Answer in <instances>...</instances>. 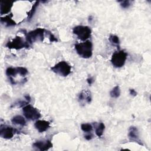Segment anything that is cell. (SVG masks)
I'll return each mask as SVG.
<instances>
[{
    "label": "cell",
    "instance_id": "6da1fadb",
    "mask_svg": "<svg viewBox=\"0 0 151 151\" xmlns=\"http://www.w3.org/2000/svg\"><path fill=\"white\" fill-rule=\"evenodd\" d=\"M74 48L77 53L83 58H88L92 56L93 44L89 40H87L83 42L76 44L74 45Z\"/></svg>",
    "mask_w": 151,
    "mask_h": 151
},
{
    "label": "cell",
    "instance_id": "7a4b0ae2",
    "mask_svg": "<svg viewBox=\"0 0 151 151\" xmlns=\"http://www.w3.org/2000/svg\"><path fill=\"white\" fill-rule=\"evenodd\" d=\"M45 30L44 28H38L31 31L27 33H25L26 35V41L29 44L34 42L40 41L42 42L44 38V33Z\"/></svg>",
    "mask_w": 151,
    "mask_h": 151
},
{
    "label": "cell",
    "instance_id": "3957f363",
    "mask_svg": "<svg viewBox=\"0 0 151 151\" xmlns=\"http://www.w3.org/2000/svg\"><path fill=\"white\" fill-rule=\"evenodd\" d=\"M52 71L55 74L62 76L66 77L71 73V67L65 61H61L51 68Z\"/></svg>",
    "mask_w": 151,
    "mask_h": 151
},
{
    "label": "cell",
    "instance_id": "277c9868",
    "mask_svg": "<svg viewBox=\"0 0 151 151\" xmlns=\"http://www.w3.org/2000/svg\"><path fill=\"white\" fill-rule=\"evenodd\" d=\"M127 54L123 50L114 52L111 58V63L116 68L122 67L126 61Z\"/></svg>",
    "mask_w": 151,
    "mask_h": 151
},
{
    "label": "cell",
    "instance_id": "5b68a950",
    "mask_svg": "<svg viewBox=\"0 0 151 151\" xmlns=\"http://www.w3.org/2000/svg\"><path fill=\"white\" fill-rule=\"evenodd\" d=\"M73 32L81 41H86L91 36V30L88 26L77 25L73 28Z\"/></svg>",
    "mask_w": 151,
    "mask_h": 151
},
{
    "label": "cell",
    "instance_id": "8992f818",
    "mask_svg": "<svg viewBox=\"0 0 151 151\" xmlns=\"http://www.w3.org/2000/svg\"><path fill=\"white\" fill-rule=\"evenodd\" d=\"M30 44L27 42V41H24L23 38L19 36H16L12 41H8L5 46L9 49H14V50H21L24 48H28L29 47Z\"/></svg>",
    "mask_w": 151,
    "mask_h": 151
},
{
    "label": "cell",
    "instance_id": "52a82bcc",
    "mask_svg": "<svg viewBox=\"0 0 151 151\" xmlns=\"http://www.w3.org/2000/svg\"><path fill=\"white\" fill-rule=\"evenodd\" d=\"M22 111L25 117L28 120H35L41 117V113L38 110L30 104H27L24 106Z\"/></svg>",
    "mask_w": 151,
    "mask_h": 151
},
{
    "label": "cell",
    "instance_id": "ba28073f",
    "mask_svg": "<svg viewBox=\"0 0 151 151\" xmlns=\"http://www.w3.org/2000/svg\"><path fill=\"white\" fill-rule=\"evenodd\" d=\"M18 131L10 126L1 124L0 127V136L5 139H10L13 137Z\"/></svg>",
    "mask_w": 151,
    "mask_h": 151
},
{
    "label": "cell",
    "instance_id": "9c48e42d",
    "mask_svg": "<svg viewBox=\"0 0 151 151\" xmlns=\"http://www.w3.org/2000/svg\"><path fill=\"white\" fill-rule=\"evenodd\" d=\"M32 146L41 151H45L52 147V143L50 140H38L33 143Z\"/></svg>",
    "mask_w": 151,
    "mask_h": 151
},
{
    "label": "cell",
    "instance_id": "30bf717a",
    "mask_svg": "<svg viewBox=\"0 0 151 151\" xmlns=\"http://www.w3.org/2000/svg\"><path fill=\"white\" fill-rule=\"evenodd\" d=\"M78 101L80 103L84 106L86 104H88L91 101V96L90 92L87 90H82L78 96Z\"/></svg>",
    "mask_w": 151,
    "mask_h": 151
},
{
    "label": "cell",
    "instance_id": "8fae6325",
    "mask_svg": "<svg viewBox=\"0 0 151 151\" xmlns=\"http://www.w3.org/2000/svg\"><path fill=\"white\" fill-rule=\"evenodd\" d=\"M128 136L129 137V139L130 141L135 142L139 144L140 145H143L142 142L139 139V132L137 129L134 126H131L130 127L129 129V133Z\"/></svg>",
    "mask_w": 151,
    "mask_h": 151
},
{
    "label": "cell",
    "instance_id": "7c38bea8",
    "mask_svg": "<svg viewBox=\"0 0 151 151\" xmlns=\"http://www.w3.org/2000/svg\"><path fill=\"white\" fill-rule=\"evenodd\" d=\"M34 127L39 133H43L50 128V123L44 120H38L34 123Z\"/></svg>",
    "mask_w": 151,
    "mask_h": 151
},
{
    "label": "cell",
    "instance_id": "4fadbf2b",
    "mask_svg": "<svg viewBox=\"0 0 151 151\" xmlns=\"http://www.w3.org/2000/svg\"><path fill=\"white\" fill-rule=\"evenodd\" d=\"M13 4L14 2L12 1H1L0 8L1 14L4 15L9 13L13 6Z\"/></svg>",
    "mask_w": 151,
    "mask_h": 151
},
{
    "label": "cell",
    "instance_id": "5bb4252c",
    "mask_svg": "<svg viewBox=\"0 0 151 151\" xmlns=\"http://www.w3.org/2000/svg\"><path fill=\"white\" fill-rule=\"evenodd\" d=\"M12 17H13V15L12 14H10L3 17H1V22L7 27L15 26L16 25V22L14 21V20L12 19Z\"/></svg>",
    "mask_w": 151,
    "mask_h": 151
},
{
    "label": "cell",
    "instance_id": "9a60e30c",
    "mask_svg": "<svg viewBox=\"0 0 151 151\" xmlns=\"http://www.w3.org/2000/svg\"><path fill=\"white\" fill-rule=\"evenodd\" d=\"M11 122L13 124H18V125H21V126H25L26 124V120L24 119V117L20 115H17L14 116L12 119Z\"/></svg>",
    "mask_w": 151,
    "mask_h": 151
},
{
    "label": "cell",
    "instance_id": "2e32d148",
    "mask_svg": "<svg viewBox=\"0 0 151 151\" xmlns=\"http://www.w3.org/2000/svg\"><path fill=\"white\" fill-rule=\"evenodd\" d=\"M6 75L8 77H15L17 74H18V72L17 70V67H8L6 68V71H5Z\"/></svg>",
    "mask_w": 151,
    "mask_h": 151
},
{
    "label": "cell",
    "instance_id": "e0dca14e",
    "mask_svg": "<svg viewBox=\"0 0 151 151\" xmlns=\"http://www.w3.org/2000/svg\"><path fill=\"white\" fill-rule=\"evenodd\" d=\"M104 129H105V126H104V123L102 122L99 123L96 128V130H95L96 134L98 137H101L103 134Z\"/></svg>",
    "mask_w": 151,
    "mask_h": 151
},
{
    "label": "cell",
    "instance_id": "ac0fdd59",
    "mask_svg": "<svg viewBox=\"0 0 151 151\" xmlns=\"http://www.w3.org/2000/svg\"><path fill=\"white\" fill-rule=\"evenodd\" d=\"M39 3H40V1H36L34 4V5L32 6L31 9H30V11L28 13V17H27L28 21H30L31 19V18H32V17L34 16V14L36 11L37 8L38 7V6L39 5Z\"/></svg>",
    "mask_w": 151,
    "mask_h": 151
},
{
    "label": "cell",
    "instance_id": "d6986e66",
    "mask_svg": "<svg viewBox=\"0 0 151 151\" xmlns=\"http://www.w3.org/2000/svg\"><path fill=\"white\" fill-rule=\"evenodd\" d=\"M110 95L113 98H118L120 95V89L119 86H115L110 92Z\"/></svg>",
    "mask_w": 151,
    "mask_h": 151
},
{
    "label": "cell",
    "instance_id": "ffe728a7",
    "mask_svg": "<svg viewBox=\"0 0 151 151\" xmlns=\"http://www.w3.org/2000/svg\"><path fill=\"white\" fill-rule=\"evenodd\" d=\"M109 41L113 45H116L119 46V44H120V40L119 38L117 36L115 35H113L111 34L109 38Z\"/></svg>",
    "mask_w": 151,
    "mask_h": 151
},
{
    "label": "cell",
    "instance_id": "44dd1931",
    "mask_svg": "<svg viewBox=\"0 0 151 151\" xmlns=\"http://www.w3.org/2000/svg\"><path fill=\"white\" fill-rule=\"evenodd\" d=\"M81 129L84 132H90L93 130V126L90 123H82L81 124Z\"/></svg>",
    "mask_w": 151,
    "mask_h": 151
},
{
    "label": "cell",
    "instance_id": "7402d4cb",
    "mask_svg": "<svg viewBox=\"0 0 151 151\" xmlns=\"http://www.w3.org/2000/svg\"><path fill=\"white\" fill-rule=\"evenodd\" d=\"M17 68L18 72V74L21 75V76L24 77L25 75L28 74V70L26 68L24 67H18Z\"/></svg>",
    "mask_w": 151,
    "mask_h": 151
},
{
    "label": "cell",
    "instance_id": "603a6c76",
    "mask_svg": "<svg viewBox=\"0 0 151 151\" xmlns=\"http://www.w3.org/2000/svg\"><path fill=\"white\" fill-rule=\"evenodd\" d=\"M120 6L123 8H128L131 5V2L130 1H120Z\"/></svg>",
    "mask_w": 151,
    "mask_h": 151
},
{
    "label": "cell",
    "instance_id": "cb8c5ba5",
    "mask_svg": "<svg viewBox=\"0 0 151 151\" xmlns=\"http://www.w3.org/2000/svg\"><path fill=\"white\" fill-rule=\"evenodd\" d=\"M48 37H49V39H50V42H54V41H55L57 42L58 40L57 39V38L50 31H48Z\"/></svg>",
    "mask_w": 151,
    "mask_h": 151
},
{
    "label": "cell",
    "instance_id": "d4e9b609",
    "mask_svg": "<svg viewBox=\"0 0 151 151\" xmlns=\"http://www.w3.org/2000/svg\"><path fill=\"white\" fill-rule=\"evenodd\" d=\"M94 78L93 77H89L88 78H87V82L88 83V84L89 85L92 84L94 83Z\"/></svg>",
    "mask_w": 151,
    "mask_h": 151
},
{
    "label": "cell",
    "instance_id": "484cf974",
    "mask_svg": "<svg viewBox=\"0 0 151 151\" xmlns=\"http://www.w3.org/2000/svg\"><path fill=\"white\" fill-rule=\"evenodd\" d=\"M129 93H130V94L132 95V96H137V92L135 91V90H134V89H133V88H131V89L129 90Z\"/></svg>",
    "mask_w": 151,
    "mask_h": 151
},
{
    "label": "cell",
    "instance_id": "4316f807",
    "mask_svg": "<svg viewBox=\"0 0 151 151\" xmlns=\"http://www.w3.org/2000/svg\"><path fill=\"white\" fill-rule=\"evenodd\" d=\"M93 135L92 134H86L85 136H84V138L87 140H91L92 138H93Z\"/></svg>",
    "mask_w": 151,
    "mask_h": 151
}]
</instances>
